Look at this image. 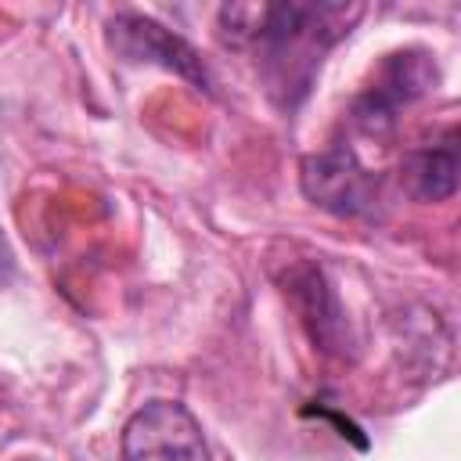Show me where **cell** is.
<instances>
[{
	"label": "cell",
	"instance_id": "obj_1",
	"mask_svg": "<svg viewBox=\"0 0 461 461\" xmlns=\"http://www.w3.org/2000/svg\"><path fill=\"white\" fill-rule=\"evenodd\" d=\"M360 7L346 4H227L216 14L220 40L256 54V65L270 90L292 104L313 83L321 58L339 43Z\"/></svg>",
	"mask_w": 461,
	"mask_h": 461
},
{
	"label": "cell",
	"instance_id": "obj_2",
	"mask_svg": "<svg viewBox=\"0 0 461 461\" xmlns=\"http://www.w3.org/2000/svg\"><path fill=\"white\" fill-rule=\"evenodd\" d=\"M122 461H209V443L184 403L151 400L122 425Z\"/></svg>",
	"mask_w": 461,
	"mask_h": 461
},
{
	"label": "cell",
	"instance_id": "obj_3",
	"mask_svg": "<svg viewBox=\"0 0 461 461\" xmlns=\"http://www.w3.org/2000/svg\"><path fill=\"white\" fill-rule=\"evenodd\" d=\"M439 72L429 50H396L382 61V68L375 72V79L367 83V90L353 101V122L367 133V137H382L393 130L396 112L411 101H418L429 86H436Z\"/></svg>",
	"mask_w": 461,
	"mask_h": 461
},
{
	"label": "cell",
	"instance_id": "obj_4",
	"mask_svg": "<svg viewBox=\"0 0 461 461\" xmlns=\"http://www.w3.org/2000/svg\"><path fill=\"white\" fill-rule=\"evenodd\" d=\"M303 191L335 216H371L382 202V180L346 144H331L303 162Z\"/></svg>",
	"mask_w": 461,
	"mask_h": 461
},
{
	"label": "cell",
	"instance_id": "obj_5",
	"mask_svg": "<svg viewBox=\"0 0 461 461\" xmlns=\"http://www.w3.org/2000/svg\"><path fill=\"white\" fill-rule=\"evenodd\" d=\"M108 47L122 58V61H144V65H162L176 76H184L187 83L209 90V72L198 58V50L176 36L173 29H166L162 22L140 14V11H119L108 22Z\"/></svg>",
	"mask_w": 461,
	"mask_h": 461
},
{
	"label": "cell",
	"instance_id": "obj_6",
	"mask_svg": "<svg viewBox=\"0 0 461 461\" xmlns=\"http://www.w3.org/2000/svg\"><path fill=\"white\" fill-rule=\"evenodd\" d=\"M288 292H292V303L310 331V339L328 349V353H342L349 346V324L342 317V306H339V295L331 292V285L324 281L321 267H299L292 270L288 277Z\"/></svg>",
	"mask_w": 461,
	"mask_h": 461
},
{
	"label": "cell",
	"instance_id": "obj_7",
	"mask_svg": "<svg viewBox=\"0 0 461 461\" xmlns=\"http://www.w3.org/2000/svg\"><path fill=\"white\" fill-rule=\"evenodd\" d=\"M400 184L418 202H447L457 191V133L418 144L400 162Z\"/></svg>",
	"mask_w": 461,
	"mask_h": 461
},
{
	"label": "cell",
	"instance_id": "obj_8",
	"mask_svg": "<svg viewBox=\"0 0 461 461\" xmlns=\"http://www.w3.org/2000/svg\"><path fill=\"white\" fill-rule=\"evenodd\" d=\"M11 274H14V252H11L7 238L0 234V281H7Z\"/></svg>",
	"mask_w": 461,
	"mask_h": 461
}]
</instances>
